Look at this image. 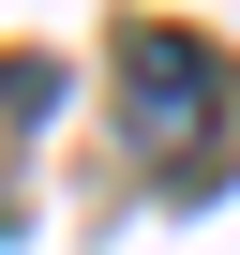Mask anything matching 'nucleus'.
Returning <instances> with one entry per match:
<instances>
[{
  "label": "nucleus",
  "mask_w": 240,
  "mask_h": 255,
  "mask_svg": "<svg viewBox=\"0 0 240 255\" xmlns=\"http://www.w3.org/2000/svg\"><path fill=\"white\" fill-rule=\"evenodd\" d=\"M120 135H135V165H165V180H210L225 165V60L195 30L135 15L120 30Z\"/></svg>",
  "instance_id": "obj_1"
},
{
  "label": "nucleus",
  "mask_w": 240,
  "mask_h": 255,
  "mask_svg": "<svg viewBox=\"0 0 240 255\" xmlns=\"http://www.w3.org/2000/svg\"><path fill=\"white\" fill-rule=\"evenodd\" d=\"M45 90H60V75H45V60H0V120H30V105H45ZM0 225H15V135H0Z\"/></svg>",
  "instance_id": "obj_2"
}]
</instances>
